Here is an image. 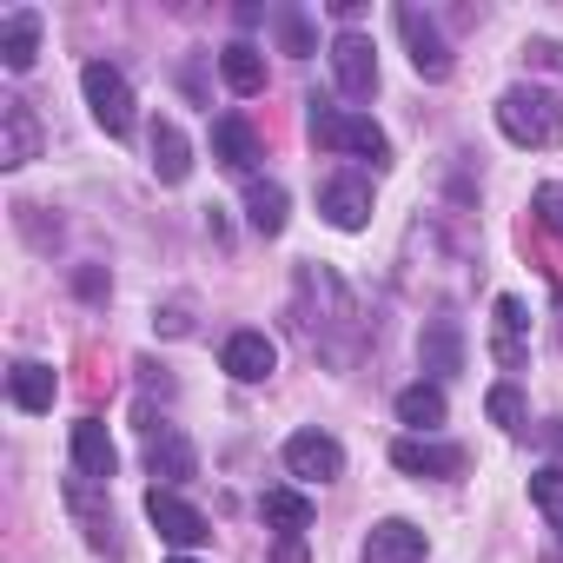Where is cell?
<instances>
[{
    "instance_id": "obj_31",
    "label": "cell",
    "mask_w": 563,
    "mask_h": 563,
    "mask_svg": "<svg viewBox=\"0 0 563 563\" xmlns=\"http://www.w3.org/2000/svg\"><path fill=\"white\" fill-rule=\"evenodd\" d=\"M543 444H550V451L563 457V418H550V424H543Z\"/></svg>"
},
{
    "instance_id": "obj_16",
    "label": "cell",
    "mask_w": 563,
    "mask_h": 563,
    "mask_svg": "<svg viewBox=\"0 0 563 563\" xmlns=\"http://www.w3.org/2000/svg\"><path fill=\"white\" fill-rule=\"evenodd\" d=\"M54 391H60V378H54V365H41V358H21L14 372H8V398L21 405V411H54Z\"/></svg>"
},
{
    "instance_id": "obj_3",
    "label": "cell",
    "mask_w": 563,
    "mask_h": 563,
    "mask_svg": "<svg viewBox=\"0 0 563 563\" xmlns=\"http://www.w3.org/2000/svg\"><path fill=\"white\" fill-rule=\"evenodd\" d=\"M80 93H87L93 120H100L113 140H126V133H133V87H126V74H120V67L87 60V67H80Z\"/></svg>"
},
{
    "instance_id": "obj_14",
    "label": "cell",
    "mask_w": 563,
    "mask_h": 563,
    "mask_svg": "<svg viewBox=\"0 0 563 563\" xmlns=\"http://www.w3.org/2000/svg\"><path fill=\"white\" fill-rule=\"evenodd\" d=\"M34 153H41V126L27 100H0V166H27Z\"/></svg>"
},
{
    "instance_id": "obj_21",
    "label": "cell",
    "mask_w": 563,
    "mask_h": 563,
    "mask_svg": "<svg viewBox=\"0 0 563 563\" xmlns=\"http://www.w3.org/2000/svg\"><path fill=\"white\" fill-rule=\"evenodd\" d=\"M219 74H225V87H232L239 100H252V93L265 87V54H258V47H245V41H232V47L219 54Z\"/></svg>"
},
{
    "instance_id": "obj_17",
    "label": "cell",
    "mask_w": 563,
    "mask_h": 563,
    "mask_svg": "<svg viewBox=\"0 0 563 563\" xmlns=\"http://www.w3.org/2000/svg\"><path fill=\"white\" fill-rule=\"evenodd\" d=\"M212 153H219L232 173H252V159H258L252 120H245V113H219V120H212Z\"/></svg>"
},
{
    "instance_id": "obj_24",
    "label": "cell",
    "mask_w": 563,
    "mask_h": 563,
    "mask_svg": "<svg viewBox=\"0 0 563 563\" xmlns=\"http://www.w3.org/2000/svg\"><path fill=\"white\" fill-rule=\"evenodd\" d=\"M523 325H530V319H523V299H497V345H490V352H497V365H510V372L523 365V345H517Z\"/></svg>"
},
{
    "instance_id": "obj_27",
    "label": "cell",
    "mask_w": 563,
    "mask_h": 563,
    "mask_svg": "<svg viewBox=\"0 0 563 563\" xmlns=\"http://www.w3.org/2000/svg\"><path fill=\"white\" fill-rule=\"evenodd\" d=\"M484 411H490V424H504V431H517V424H523V391H517V385H490V398H484Z\"/></svg>"
},
{
    "instance_id": "obj_22",
    "label": "cell",
    "mask_w": 563,
    "mask_h": 563,
    "mask_svg": "<svg viewBox=\"0 0 563 563\" xmlns=\"http://www.w3.org/2000/svg\"><path fill=\"white\" fill-rule=\"evenodd\" d=\"M153 173H159L166 186H179V179L192 173V146H186V133H179L173 120L153 126Z\"/></svg>"
},
{
    "instance_id": "obj_13",
    "label": "cell",
    "mask_w": 563,
    "mask_h": 563,
    "mask_svg": "<svg viewBox=\"0 0 563 563\" xmlns=\"http://www.w3.org/2000/svg\"><path fill=\"white\" fill-rule=\"evenodd\" d=\"M34 60H41V14L34 8H14L8 21H0V67L27 74Z\"/></svg>"
},
{
    "instance_id": "obj_19",
    "label": "cell",
    "mask_w": 563,
    "mask_h": 563,
    "mask_svg": "<svg viewBox=\"0 0 563 563\" xmlns=\"http://www.w3.org/2000/svg\"><path fill=\"white\" fill-rule=\"evenodd\" d=\"M245 225L252 232H286V186H278V179H252L245 186Z\"/></svg>"
},
{
    "instance_id": "obj_15",
    "label": "cell",
    "mask_w": 563,
    "mask_h": 563,
    "mask_svg": "<svg viewBox=\"0 0 563 563\" xmlns=\"http://www.w3.org/2000/svg\"><path fill=\"white\" fill-rule=\"evenodd\" d=\"M418 358H424V372L457 378V372H464V332H457L451 319H431V325L418 332Z\"/></svg>"
},
{
    "instance_id": "obj_29",
    "label": "cell",
    "mask_w": 563,
    "mask_h": 563,
    "mask_svg": "<svg viewBox=\"0 0 563 563\" xmlns=\"http://www.w3.org/2000/svg\"><path fill=\"white\" fill-rule=\"evenodd\" d=\"M80 299H107V278L100 272H80Z\"/></svg>"
},
{
    "instance_id": "obj_12",
    "label": "cell",
    "mask_w": 563,
    "mask_h": 563,
    "mask_svg": "<svg viewBox=\"0 0 563 563\" xmlns=\"http://www.w3.org/2000/svg\"><path fill=\"white\" fill-rule=\"evenodd\" d=\"M365 563H424V530L405 523V517L372 523V537H365Z\"/></svg>"
},
{
    "instance_id": "obj_5",
    "label": "cell",
    "mask_w": 563,
    "mask_h": 563,
    "mask_svg": "<svg viewBox=\"0 0 563 563\" xmlns=\"http://www.w3.org/2000/svg\"><path fill=\"white\" fill-rule=\"evenodd\" d=\"M146 517H153V530L166 537V543H179V550H192V543H206L212 537V523H206V510H192L179 490H146Z\"/></svg>"
},
{
    "instance_id": "obj_11",
    "label": "cell",
    "mask_w": 563,
    "mask_h": 563,
    "mask_svg": "<svg viewBox=\"0 0 563 563\" xmlns=\"http://www.w3.org/2000/svg\"><path fill=\"white\" fill-rule=\"evenodd\" d=\"M74 471H80L87 484H107V477L120 471V451H113V438H107L100 418H80V424H74Z\"/></svg>"
},
{
    "instance_id": "obj_8",
    "label": "cell",
    "mask_w": 563,
    "mask_h": 563,
    "mask_svg": "<svg viewBox=\"0 0 563 563\" xmlns=\"http://www.w3.org/2000/svg\"><path fill=\"white\" fill-rule=\"evenodd\" d=\"M319 212H325L339 232H358V225L372 219V186H365V179H352V173H339V179H325V186H319Z\"/></svg>"
},
{
    "instance_id": "obj_18",
    "label": "cell",
    "mask_w": 563,
    "mask_h": 563,
    "mask_svg": "<svg viewBox=\"0 0 563 563\" xmlns=\"http://www.w3.org/2000/svg\"><path fill=\"white\" fill-rule=\"evenodd\" d=\"M258 517H265L278 537H306V523H312V497L292 490V484H278V490L258 497Z\"/></svg>"
},
{
    "instance_id": "obj_26",
    "label": "cell",
    "mask_w": 563,
    "mask_h": 563,
    "mask_svg": "<svg viewBox=\"0 0 563 563\" xmlns=\"http://www.w3.org/2000/svg\"><path fill=\"white\" fill-rule=\"evenodd\" d=\"M530 504H537L550 523H563V464H543V471L530 477Z\"/></svg>"
},
{
    "instance_id": "obj_1",
    "label": "cell",
    "mask_w": 563,
    "mask_h": 563,
    "mask_svg": "<svg viewBox=\"0 0 563 563\" xmlns=\"http://www.w3.org/2000/svg\"><path fill=\"white\" fill-rule=\"evenodd\" d=\"M497 126H504L510 146L556 153V146H563V100L543 93V87H504V100H497Z\"/></svg>"
},
{
    "instance_id": "obj_23",
    "label": "cell",
    "mask_w": 563,
    "mask_h": 563,
    "mask_svg": "<svg viewBox=\"0 0 563 563\" xmlns=\"http://www.w3.org/2000/svg\"><path fill=\"white\" fill-rule=\"evenodd\" d=\"M398 424L438 431V424H444V391H438V385H405V391H398Z\"/></svg>"
},
{
    "instance_id": "obj_10",
    "label": "cell",
    "mask_w": 563,
    "mask_h": 563,
    "mask_svg": "<svg viewBox=\"0 0 563 563\" xmlns=\"http://www.w3.org/2000/svg\"><path fill=\"white\" fill-rule=\"evenodd\" d=\"M219 365H225L239 385H258V378H272L278 345H272L265 332H232V339H225V352H219Z\"/></svg>"
},
{
    "instance_id": "obj_9",
    "label": "cell",
    "mask_w": 563,
    "mask_h": 563,
    "mask_svg": "<svg viewBox=\"0 0 563 563\" xmlns=\"http://www.w3.org/2000/svg\"><path fill=\"white\" fill-rule=\"evenodd\" d=\"M391 464L405 477H457L464 471V451L457 444H431V438H398L391 444Z\"/></svg>"
},
{
    "instance_id": "obj_7",
    "label": "cell",
    "mask_w": 563,
    "mask_h": 563,
    "mask_svg": "<svg viewBox=\"0 0 563 563\" xmlns=\"http://www.w3.org/2000/svg\"><path fill=\"white\" fill-rule=\"evenodd\" d=\"M332 74H339V87L352 100H372L378 93V54H372V41L365 34H339L332 41Z\"/></svg>"
},
{
    "instance_id": "obj_32",
    "label": "cell",
    "mask_w": 563,
    "mask_h": 563,
    "mask_svg": "<svg viewBox=\"0 0 563 563\" xmlns=\"http://www.w3.org/2000/svg\"><path fill=\"white\" fill-rule=\"evenodd\" d=\"M173 563H192V556H173Z\"/></svg>"
},
{
    "instance_id": "obj_25",
    "label": "cell",
    "mask_w": 563,
    "mask_h": 563,
    "mask_svg": "<svg viewBox=\"0 0 563 563\" xmlns=\"http://www.w3.org/2000/svg\"><path fill=\"white\" fill-rule=\"evenodd\" d=\"M272 27H278V47H286V54H299V60H306V54H319L312 21H306L299 8H278V14H272Z\"/></svg>"
},
{
    "instance_id": "obj_30",
    "label": "cell",
    "mask_w": 563,
    "mask_h": 563,
    "mask_svg": "<svg viewBox=\"0 0 563 563\" xmlns=\"http://www.w3.org/2000/svg\"><path fill=\"white\" fill-rule=\"evenodd\" d=\"M278 563H306V537H286V543H278Z\"/></svg>"
},
{
    "instance_id": "obj_20",
    "label": "cell",
    "mask_w": 563,
    "mask_h": 563,
    "mask_svg": "<svg viewBox=\"0 0 563 563\" xmlns=\"http://www.w3.org/2000/svg\"><path fill=\"white\" fill-rule=\"evenodd\" d=\"M146 464H153V477H166V484L199 477V451H192L179 431H159V438H153V451H146Z\"/></svg>"
},
{
    "instance_id": "obj_4",
    "label": "cell",
    "mask_w": 563,
    "mask_h": 563,
    "mask_svg": "<svg viewBox=\"0 0 563 563\" xmlns=\"http://www.w3.org/2000/svg\"><path fill=\"white\" fill-rule=\"evenodd\" d=\"M286 471L306 477V484H332V477H345V451H339L332 431H292L286 438Z\"/></svg>"
},
{
    "instance_id": "obj_28",
    "label": "cell",
    "mask_w": 563,
    "mask_h": 563,
    "mask_svg": "<svg viewBox=\"0 0 563 563\" xmlns=\"http://www.w3.org/2000/svg\"><path fill=\"white\" fill-rule=\"evenodd\" d=\"M523 54H537V60H543V67H556V74H563V47H556V41H530V47H523Z\"/></svg>"
},
{
    "instance_id": "obj_2",
    "label": "cell",
    "mask_w": 563,
    "mask_h": 563,
    "mask_svg": "<svg viewBox=\"0 0 563 563\" xmlns=\"http://www.w3.org/2000/svg\"><path fill=\"white\" fill-rule=\"evenodd\" d=\"M306 107H312V140H319L325 153H358V159H372V166H391V140H385L365 113L332 107V100H306Z\"/></svg>"
},
{
    "instance_id": "obj_6",
    "label": "cell",
    "mask_w": 563,
    "mask_h": 563,
    "mask_svg": "<svg viewBox=\"0 0 563 563\" xmlns=\"http://www.w3.org/2000/svg\"><path fill=\"white\" fill-rule=\"evenodd\" d=\"M398 34H405V47H411V67H418L424 80H444V74H451V47H444V34L431 27V14H418V8H398Z\"/></svg>"
}]
</instances>
